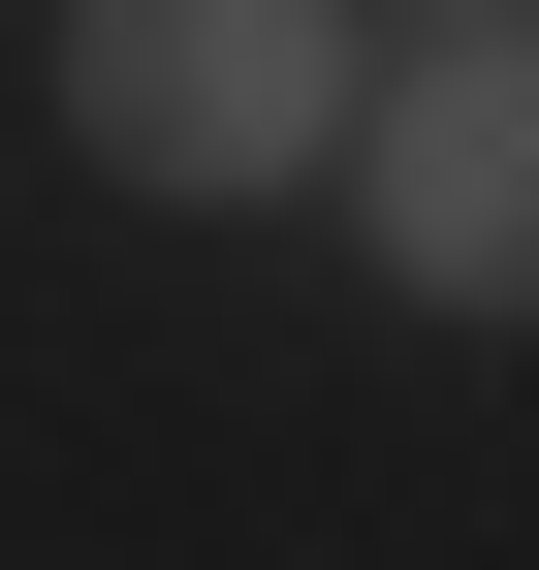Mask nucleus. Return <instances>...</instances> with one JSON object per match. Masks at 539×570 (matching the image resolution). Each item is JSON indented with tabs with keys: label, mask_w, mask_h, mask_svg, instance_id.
Here are the masks:
<instances>
[{
	"label": "nucleus",
	"mask_w": 539,
	"mask_h": 570,
	"mask_svg": "<svg viewBox=\"0 0 539 570\" xmlns=\"http://www.w3.org/2000/svg\"><path fill=\"white\" fill-rule=\"evenodd\" d=\"M63 127H96L127 190H317L350 0H63Z\"/></svg>",
	"instance_id": "obj_1"
},
{
	"label": "nucleus",
	"mask_w": 539,
	"mask_h": 570,
	"mask_svg": "<svg viewBox=\"0 0 539 570\" xmlns=\"http://www.w3.org/2000/svg\"><path fill=\"white\" fill-rule=\"evenodd\" d=\"M350 190H381V285H444V317H539V0L381 63Z\"/></svg>",
	"instance_id": "obj_2"
},
{
	"label": "nucleus",
	"mask_w": 539,
	"mask_h": 570,
	"mask_svg": "<svg viewBox=\"0 0 539 570\" xmlns=\"http://www.w3.org/2000/svg\"><path fill=\"white\" fill-rule=\"evenodd\" d=\"M444 32H508V0H444Z\"/></svg>",
	"instance_id": "obj_3"
}]
</instances>
